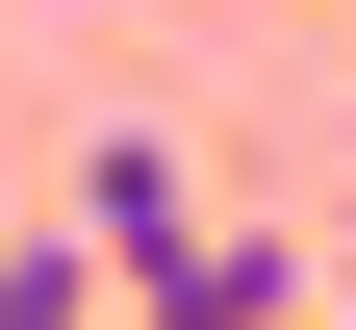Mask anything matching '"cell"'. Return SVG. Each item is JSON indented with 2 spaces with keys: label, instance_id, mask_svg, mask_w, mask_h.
I'll return each mask as SVG.
<instances>
[{
  "label": "cell",
  "instance_id": "277c9868",
  "mask_svg": "<svg viewBox=\"0 0 356 330\" xmlns=\"http://www.w3.org/2000/svg\"><path fill=\"white\" fill-rule=\"evenodd\" d=\"M305 330H331V305H305Z\"/></svg>",
  "mask_w": 356,
  "mask_h": 330
},
{
  "label": "cell",
  "instance_id": "6da1fadb",
  "mask_svg": "<svg viewBox=\"0 0 356 330\" xmlns=\"http://www.w3.org/2000/svg\"><path fill=\"white\" fill-rule=\"evenodd\" d=\"M127 330H305V254L280 229H178V254H127Z\"/></svg>",
  "mask_w": 356,
  "mask_h": 330
},
{
  "label": "cell",
  "instance_id": "7a4b0ae2",
  "mask_svg": "<svg viewBox=\"0 0 356 330\" xmlns=\"http://www.w3.org/2000/svg\"><path fill=\"white\" fill-rule=\"evenodd\" d=\"M76 229H102V279H127V254H178V229H204V178H178L153 127H102V153H76Z\"/></svg>",
  "mask_w": 356,
  "mask_h": 330
},
{
  "label": "cell",
  "instance_id": "3957f363",
  "mask_svg": "<svg viewBox=\"0 0 356 330\" xmlns=\"http://www.w3.org/2000/svg\"><path fill=\"white\" fill-rule=\"evenodd\" d=\"M0 330H127V279H102V229H76V204L0 229Z\"/></svg>",
  "mask_w": 356,
  "mask_h": 330
}]
</instances>
